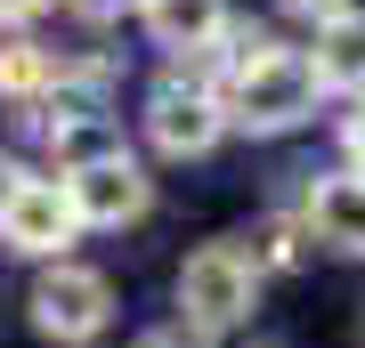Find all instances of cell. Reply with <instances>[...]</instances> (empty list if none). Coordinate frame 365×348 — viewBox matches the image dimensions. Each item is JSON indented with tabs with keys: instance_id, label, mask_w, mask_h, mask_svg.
<instances>
[{
	"instance_id": "cell-1",
	"label": "cell",
	"mask_w": 365,
	"mask_h": 348,
	"mask_svg": "<svg viewBox=\"0 0 365 348\" xmlns=\"http://www.w3.org/2000/svg\"><path fill=\"white\" fill-rule=\"evenodd\" d=\"M220 105H227V122L235 130H300L317 114V73H309V57L300 49H268V57H252V65H235V73L220 81Z\"/></svg>"
},
{
	"instance_id": "cell-2",
	"label": "cell",
	"mask_w": 365,
	"mask_h": 348,
	"mask_svg": "<svg viewBox=\"0 0 365 348\" xmlns=\"http://www.w3.org/2000/svg\"><path fill=\"white\" fill-rule=\"evenodd\" d=\"M252 300H260V275H252V259L235 243H203L195 259L179 268V308H187V332H235V324L252 316Z\"/></svg>"
},
{
	"instance_id": "cell-3",
	"label": "cell",
	"mask_w": 365,
	"mask_h": 348,
	"mask_svg": "<svg viewBox=\"0 0 365 348\" xmlns=\"http://www.w3.org/2000/svg\"><path fill=\"white\" fill-rule=\"evenodd\" d=\"M106 316H114V284H106L98 268H81V259H49L33 284V324L49 340H98Z\"/></svg>"
},
{
	"instance_id": "cell-4",
	"label": "cell",
	"mask_w": 365,
	"mask_h": 348,
	"mask_svg": "<svg viewBox=\"0 0 365 348\" xmlns=\"http://www.w3.org/2000/svg\"><path fill=\"white\" fill-rule=\"evenodd\" d=\"M220 130H227L220 90H203V81H187V73L155 81V97H146V138H155L163 154H211Z\"/></svg>"
},
{
	"instance_id": "cell-5",
	"label": "cell",
	"mask_w": 365,
	"mask_h": 348,
	"mask_svg": "<svg viewBox=\"0 0 365 348\" xmlns=\"http://www.w3.org/2000/svg\"><path fill=\"white\" fill-rule=\"evenodd\" d=\"M73 235H81V219H73V203H66L57 179H25L0 203V243L25 251V259H66Z\"/></svg>"
},
{
	"instance_id": "cell-6",
	"label": "cell",
	"mask_w": 365,
	"mask_h": 348,
	"mask_svg": "<svg viewBox=\"0 0 365 348\" xmlns=\"http://www.w3.org/2000/svg\"><path fill=\"white\" fill-rule=\"evenodd\" d=\"M73 203L81 227H130L146 219V203H155V186H146V170L122 154V162H98V170H73V179H57Z\"/></svg>"
},
{
	"instance_id": "cell-7",
	"label": "cell",
	"mask_w": 365,
	"mask_h": 348,
	"mask_svg": "<svg viewBox=\"0 0 365 348\" xmlns=\"http://www.w3.org/2000/svg\"><path fill=\"white\" fill-rule=\"evenodd\" d=\"M138 25H146L155 49L203 57V49H220V33L235 25V16H227V0H138Z\"/></svg>"
},
{
	"instance_id": "cell-8",
	"label": "cell",
	"mask_w": 365,
	"mask_h": 348,
	"mask_svg": "<svg viewBox=\"0 0 365 348\" xmlns=\"http://www.w3.org/2000/svg\"><path fill=\"white\" fill-rule=\"evenodd\" d=\"M300 227L325 251H341V259H365V179H349V170H341V179H317Z\"/></svg>"
},
{
	"instance_id": "cell-9",
	"label": "cell",
	"mask_w": 365,
	"mask_h": 348,
	"mask_svg": "<svg viewBox=\"0 0 365 348\" xmlns=\"http://www.w3.org/2000/svg\"><path fill=\"white\" fill-rule=\"evenodd\" d=\"M49 162H57V179H73V170H98V162H122V130L106 122V114H49Z\"/></svg>"
},
{
	"instance_id": "cell-10",
	"label": "cell",
	"mask_w": 365,
	"mask_h": 348,
	"mask_svg": "<svg viewBox=\"0 0 365 348\" xmlns=\"http://www.w3.org/2000/svg\"><path fill=\"white\" fill-rule=\"evenodd\" d=\"M309 73L317 90H365V9H341L333 25H317Z\"/></svg>"
},
{
	"instance_id": "cell-11",
	"label": "cell",
	"mask_w": 365,
	"mask_h": 348,
	"mask_svg": "<svg viewBox=\"0 0 365 348\" xmlns=\"http://www.w3.org/2000/svg\"><path fill=\"white\" fill-rule=\"evenodd\" d=\"M300 235H309L300 219H260L244 243H235V251L252 259V275H276V268H292V259H300Z\"/></svg>"
},
{
	"instance_id": "cell-12",
	"label": "cell",
	"mask_w": 365,
	"mask_h": 348,
	"mask_svg": "<svg viewBox=\"0 0 365 348\" xmlns=\"http://www.w3.org/2000/svg\"><path fill=\"white\" fill-rule=\"evenodd\" d=\"M341 162H349V179H365V97H357V114L341 122Z\"/></svg>"
},
{
	"instance_id": "cell-13",
	"label": "cell",
	"mask_w": 365,
	"mask_h": 348,
	"mask_svg": "<svg viewBox=\"0 0 365 348\" xmlns=\"http://www.w3.org/2000/svg\"><path fill=\"white\" fill-rule=\"evenodd\" d=\"M276 9L309 16V25H333V16H341V9H357V0H276Z\"/></svg>"
},
{
	"instance_id": "cell-14",
	"label": "cell",
	"mask_w": 365,
	"mask_h": 348,
	"mask_svg": "<svg viewBox=\"0 0 365 348\" xmlns=\"http://www.w3.org/2000/svg\"><path fill=\"white\" fill-rule=\"evenodd\" d=\"M138 348H211V340H203V332H187V324H170V332H146Z\"/></svg>"
},
{
	"instance_id": "cell-15",
	"label": "cell",
	"mask_w": 365,
	"mask_h": 348,
	"mask_svg": "<svg viewBox=\"0 0 365 348\" xmlns=\"http://www.w3.org/2000/svg\"><path fill=\"white\" fill-rule=\"evenodd\" d=\"M49 0H0V25H25V16H41Z\"/></svg>"
},
{
	"instance_id": "cell-16",
	"label": "cell",
	"mask_w": 365,
	"mask_h": 348,
	"mask_svg": "<svg viewBox=\"0 0 365 348\" xmlns=\"http://www.w3.org/2000/svg\"><path fill=\"white\" fill-rule=\"evenodd\" d=\"M16 186H25V170H16V154H0V203H9Z\"/></svg>"
},
{
	"instance_id": "cell-17",
	"label": "cell",
	"mask_w": 365,
	"mask_h": 348,
	"mask_svg": "<svg viewBox=\"0 0 365 348\" xmlns=\"http://www.w3.org/2000/svg\"><path fill=\"white\" fill-rule=\"evenodd\" d=\"M252 348H292V340H252Z\"/></svg>"
}]
</instances>
